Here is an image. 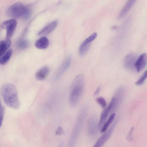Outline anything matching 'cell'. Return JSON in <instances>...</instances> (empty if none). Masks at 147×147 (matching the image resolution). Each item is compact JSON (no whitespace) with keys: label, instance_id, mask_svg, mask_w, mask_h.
I'll list each match as a JSON object with an SVG mask.
<instances>
[{"label":"cell","instance_id":"obj_1","mask_svg":"<svg viewBox=\"0 0 147 147\" xmlns=\"http://www.w3.org/2000/svg\"><path fill=\"white\" fill-rule=\"evenodd\" d=\"M0 92L5 104L9 107L15 109L19 108L18 91L13 84L6 83L3 84L0 89Z\"/></svg>","mask_w":147,"mask_h":147},{"label":"cell","instance_id":"obj_2","mask_svg":"<svg viewBox=\"0 0 147 147\" xmlns=\"http://www.w3.org/2000/svg\"><path fill=\"white\" fill-rule=\"evenodd\" d=\"M84 88V76L82 74L78 75L74 79L69 97V103L72 107L76 106L82 96Z\"/></svg>","mask_w":147,"mask_h":147},{"label":"cell","instance_id":"obj_3","mask_svg":"<svg viewBox=\"0 0 147 147\" xmlns=\"http://www.w3.org/2000/svg\"><path fill=\"white\" fill-rule=\"evenodd\" d=\"M86 116L84 111L80 114L77 119L70 138L69 145L72 147L75 144L82 129Z\"/></svg>","mask_w":147,"mask_h":147},{"label":"cell","instance_id":"obj_4","mask_svg":"<svg viewBox=\"0 0 147 147\" xmlns=\"http://www.w3.org/2000/svg\"><path fill=\"white\" fill-rule=\"evenodd\" d=\"M25 8L26 7L22 3H16L8 8L7 11V14L9 16L14 18L22 17Z\"/></svg>","mask_w":147,"mask_h":147},{"label":"cell","instance_id":"obj_5","mask_svg":"<svg viewBox=\"0 0 147 147\" xmlns=\"http://www.w3.org/2000/svg\"><path fill=\"white\" fill-rule=\"evenodd\" d=\"M17 25V21L14 19L7 20L2 23L1 27L6 29V37L7 39H9L13 35Z\"/></svg>","mask_w":147,"mask_h":147},{"label":"cell","instance_id":"obj_6","mask_svg":"<svg viewBox=\"0 0 147 147\" xmlns=\"http://www.w3.org/2000/svg\"><path fill=\"white\" fill-rule=\"evenodd\" d=\"M97 33L94 32L86 38L81 44L79 49V53L80 55H84L89 49L91 42L96 37Z\"/></svg>","mask_w":147,"mask_h":147},{"label":"cell","instance_id":"obj_7","mask_svg":"<svg viewBox=\"0 0 147 147\" xmlns=\"http://www.w3.org/2000/svg\"><path fill=\"white\" fill-rule=\"evenodd\" d=\"M137 58L135 54L133 53L128 54L124 58L123 64L125 67L129 70L134 69L135 68V64Z\"/></svg>","mask_w":147,"mask_h":147},{"label":"cell","instance_id":"obj_8","mask_svg":"<svg viewBox=\"0 0 147 147\" xmlns=\"http://www.w3.org/2000/svg\"><path fill=\"white\" fill-rule=\"evenodd\" d=\"M71 61V57L69 56L64 61L55 75L54 80L55 81L58 80L65 73L69 67Z\"/></svg>","mask_w":147,"mask_h":147},{"label":"cell","instance_id":"obj_9","mask_svg":"<svg viewBox=\"0 0 147 147\" xmlns=\"http://www.w3.org/2000/svg\"><path fill=\"white\" fill-rule=\"evenodd\" d=\"M97 119L94 116H92L89 119L88 123V132L91 136H95L97 133L98 128Z\"/></svg>","mask_w":147,"mask_h":147},{"label":"cell","instance_id":"obj_10","mask_svg":"<svg viewBox=\"0 0 147 147\" xmlns=\"http://www.w3.org/2000/svg\"><path fill=\"white\" fill-rule=\"evenodd\" d=\"M114 100L113 99H112L108 107L105 109L102 112L100 115V121L98 124V129H100L102 127L106 121L109 113L111 110L113 109L114 104Z\"/></svg>","mask_w":147,"mask_h":147},{"label":"cell","instance_id":"obj_11","mask_svg":"<svg viewBox=\"0 0 147 147\" xmlns=\"http://www.w3.org/2000/svg\"><path fill=\"white\" fill-rule=\"evenodd\" d=\"M116 122L115 121L109 130L100 138L94 147H100L104 144L111 135L116 125Z\"/></svg>","mask_w":147,"mask_h":147},{"label":"cell","instance_id":"obj_12","mask_svg":"<svg viewBox=\"0 0 147 147\" xmlns=\"http://www.w3.org/2000/svg\"><path fill=\"white\" fill-rule=\"evenodd\" d=\"M147 63V54L146 53L142 54L136 61L135 67L138 72L141 71L145 67Z\"/></svg>","mask_w":147,"mask_h":147},{"label":"cell","instance_id":"obj_13","mask_svg":"<svg viewBox=\"0 0 147 147\" xmlns=\"http://www.w3.org/2000/svg\"><path fill=\"white\" fill-rule=\"evenodd\" d=\"M49 69L47 66L44 67L38 70L35 75L36 79L39 81L45 79L49 74Z\"/></svg>","mask_w":147,"mask_h":147},{"label":"cell","instance_id":"obj_14","mask_svg":"<svg viewBox=\"0 0 147 147\" xmlns=\"http://www.w3.org/2000/svg\"><path fill=\"white\" fill-rule=\"evenodd\" d=\"M136 0H128L119 13V20L122 18L127 13L134 4Z\"/></svg>","mask_w":147,"mask_h":147},{"label":"cell","instance_id":"obj_15","mask_svg":"<svg viewBox=\"0 0 147 147\" xmlns=\"http://www.w3.org/2000/svg\"><path fill=\"white\" fill-rule=\"evenodd\" d=\"M57 23L56 21L52 22L40 30L37 33V35H45L50 33L55 28Z\"/></svg>","mask_w":147,"mask_h":147},{"label":"cell","instance_id":"obj_16","mask_svg":"<svg viewBox=\"0 0 147 147\" xmlns=\"http://www.w3.org/2000/svg\"><path fill=\"white\" fill-rule=\"evenodd\" d=\"M49 41L46 37L43 36L38 39L35 43V46L39 49H44L48 47Z\"/></svg>","mask_w":147,"mask_h":147},{"label":"cell","instance_id":"obj_17","mask_svg":"<svg viewBox=\"0 0 147 147\" xmlns=\"http://www.w3.org/2000/svg\"><path fill=\"white\" fill-rule=\"evenodd\" d=\"M11 41L9 39L0 41V57L7 51L10 47Z\"/></svg>","mask_w":147,"mask_h":147},{"label":"cell","instance_id":"obj_18","mask_svg":"<svg viewBox=\"0 0 147 147\" xmlns=\"http://www.w3.org/2000/svg\"><path fill=\"white\" fill-rule=\"evenodd\" d=\"M124 90V88L122 87L119 88L117 90L115 97H114L115 102L113 109L117 108V107L119 105L122 98Z\"/></svg>","mask_w":147,"mask_h":147},{"label":"cell","instance_id":"obj_19","mask_svg":"<svg viewBox=\"0 0 147 147\" xmlns=\"http://www.w3.org/2000/svg\"><path fill=\"white\" fill-rule=\"evenodd\" d=\"M12 53V50L9 49L0 58V65L5 64L10 58Z\"/></svg>","mask_w":147,"mask_h":147},{"label":"cell","instance_id":"obj_20","mask_svg":"<svg viewBox=\"0 0 147 147\" xmlns=\"http://www.w3.org/2000/svg\"><path fill=\"white\" fill-rule=\"evenodd\" d=\"M115 116V113H112L111 115L106 122L102 126L100 130V132H104L107 131L108 127L113 120Z\"/></svg>","mask_w":147,"mask_h":147},{"label":"cell","instance_id":"obj_21","mask_svg":"<svg viewBox=\"0 0 147 147\" xmlns=\"http://www.w3.org/2000/svg\"><path fill=\"white\" fill-rule=\"evenodd\" d=\"M29 45V42L28 40L25 39H21L18 41L17 45L19 49H23L27 48Z\"/></svg>","mask_w":147,"mask_h":147},{"label":"cell","instance_id":"obj_22","mask_svg":"<svg viewBox=\"0 0 147 147\" xmlns=\"http://www.w3.org/2000/svg\"><path fill=\"white\" fill-rule=\"evenodd\" d=\"M147 71L146 70L142 74L140 78L135 83V84L137 86L142 85L144 82L147 78Z\"/></svg>","mask_w":147,"mask_h":147},{"label":"cell","instance_id":"obj_23","mask_svg":"<svg viewBox=\"0 0 147 147\" xmlns=\"http://www.w3.org/2000/svg\"><path fill=\"white\" fill-rule=\"evenodd\" d=\"M31 14V10L28 7H26L25 9L24 13L22 18L24 20H27L28 19Z\"/></svg>","mask_w":147,"mask_h":147},{"label":"cell","instance_id":"obj_24","mask_svg":"<svg viewBox=\"0 0 147 147\" xmlns=\"http://www.w3.org/2000/svg\"><path fill=\"white\" fill-rule=\"evenodd\" d=\"M97 102L103 108H105L106 105L105 99L102 97L98 98L96 100Z\"/></svg>","mask_w":147,"mask_h":147},{"label":"cell","instance_id":"obj_25","mask_svg":"<svg viewBox=\"0 0 147 147\" xmlns=\"http://www.w3.org/2000/svg\"><path fill=\"white\" fill-rule=\"evenodd\" d=\"M4 108L3 107L0 108V127L2 124L4 114Z\"/></svg>","mask_w":147,"mask_h":147},{"label":"cell","instance_id":"obj_26","mask_svg":"<svg viewBox=\"0 0 147 147\" xmlns=\"http://www.w3.org/2000/svg\"><path fill=\"white\" fill-rule=\"evenodd\" d=\"M134 129V127H133L131 129H130L129 131L128 134L127 135V140L129 141H131L132 140V133Z\"/></svg>","mask_w":147,"mask_h":147},{"label":"cell","instance_id":"obj_27","mask_svg":"<svg viewBox=\"0 0 147 147\" xmlns=\"http://www.w3.org/2000/svg\"><path fill=\"white\" fill-rule=\"evenodd\" d=\"M63 133V130L62 128L61 127H59L57 129L56 134L57 135H60Z\"/></svg>","mask_w":147,"mask_h":147},{"label":"cell","instance_id":"obj_28","mask_svg":"<svg viewBox=\"0 0 147 147\" xmlns=\"http://www.w3.org/2000/svg\"><path fill=\"white\" fill-rule=\"evenodd\" d=\"M100 87H98L95 91L94 95V96H96L100 92Z\"/></svg>","mask_w":147,"mask_h":147},{"label":"cell","instance_id":"obj_29","mask_svg":"<svg viewBox=\"0 0 147 147\" xmlns=\"http://www.w3.org/2000/svg\"><path fill=\"white\" fill-rule=\"evenodd\" d=\"M1 103H0V108H1Z\"/></svg>","mask_w":147,"mask_h":147}]
</instances>
